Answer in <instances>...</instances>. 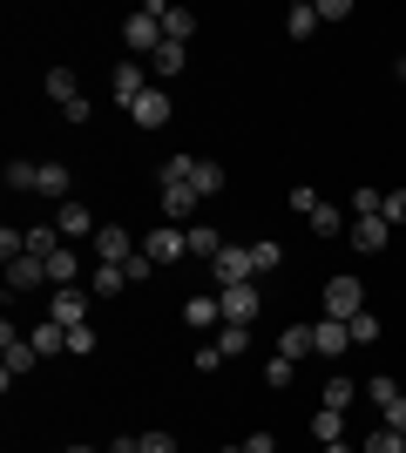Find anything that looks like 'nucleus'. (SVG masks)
Segmentation results:
<instances>
[{"label":"nucleus","instance_id":"1","mask_svg":"<svg viewBox=\"0 0 406 453\" xmlns=\"http://www.w3.org/2000/svg\"><path fill=\"white\" fill-rule=\"evenodd\" d=\"M122 41H129V48H142V55H156V48H163V0L135 7V14L122 20Z\"/></svg>","mask_w":406,"mask_h":453},{"label":"nucleus","instance_id":"2","mask_svg":"<svg viewBox=\"0 0 406 453\" xmlns=\"http://www.w3.org/2000/svg\"><path fill=\"white\" fill-rule=\"evenodd\" d=\"M34 359H41V352H34V339H20L14 325H7V332H0V379L14 386L20 372H34Z\"/></svg>","mask_w":406,"mask_h":453},{"label":"nucleus","instance_id":"3","mask_svg":"<svg viewBox=\"0 0 406 453\" xmlns=\"http://www.w3.org/2000/svg\"><path fill=\"white\" fill-rule=\"evenodd\" d=\"M359 311H366V284H359V278H332L326 284V319H359Z\"/></svg>","mask_w":406,"mask_h":453},{"label":"nucleus","instance_id":"4","mask_svg":"<svg viewBox=\"0 0 406 453\" xmlns=\"http://www.w3.org/2000/svg\"><path fill=\"white\" fill-rule=\"evenodd\" d=\"M142 257H149V265H176V257H190V230H176V224L149 230V237H142Z\"/></svg>","mask_w":406,"mask_h":453},{"label":"nucleus","instance_id":"5","mask_svg":"<svg viewBox=\"0 0 406 453\" xmlns=\"http://www.w3.org/2000/svg\"><path fill=\"white\" fill-rule=\"evenodd\" d=\"M217 304H224V325H251L257 304H264V291H257V284H224V291H217Z\"/></svg>","mask_w":406,"mask_h":453},{"label":"nucleus","instance_id":"6","mask_svg":"<svg viewBox=\"0 0 406 453\" xmlns=\"http://www.w3.org/2000/svg\"><path fill=\"white\" fill-rule=\"evenodd\" d=\"M109 88H116V102H122V109H135V102H142V95L156 88V75L142 68V61H122L116 75H109Z\"/></svg>","mask_w":406,"mask_h":453},{"label":"nucleus","instance_id":"7","mask_svg":"<svg viewBox=\"0 0 406 453\" xmlns=\"http://www.w3.org/2000/svg\"><path fill=\"white\" fill-rule=\"evenodd\" d=\"M217 284H257V257H251V244H224V257H217Z\"/></svg>","mask_w":406,"mask_h":453},{"label":"nucleus","instance_id":"8","mask_svg":"<svg viewBox=\"0 0 406 453\" xmlns=\"http://www.w3.org/2000/svg\"><path fill=\"white\" fill-rule=\"evenodd\" d=\"M48 95L68 109V122H88V95H81V81L68 75V68H48Z\"/></svg>","mask_w":406,"mask_h":453},{"label":"nucleus","instance_id":"9","mask_svg":"<svg viewBox=\"0 0 406 453\" xmlns=\"http://www.w3.org/2000/svg\"><path fill=\"white\" fill-rule=\"evenodd\" d=\"M346 345H352V325L346 319H318V325H311V352H318V359H339Z\"/></svg>","mask_w":406,"mask_h":453},{"label":"nucleus","instance_id":"10","mask_svg":"<svg viewBox=\"0 0 406 453\" xmlns=\"http://www.w3.org/2000/svg\"><path fill=\"white\" fill-rule=\"evenodd\" d=\"M55 230H61V237H68V244H75V237H96V210H88V203H75V196H68V203H61L55 210Z\"/></svg>","mask_w":406,"mask_h":453},{"label":"nucleus","instance_id":"11","mask_svg":"<svg viewBox=\"0 0 406 453\" xmlns=\"http://www.w3.org/2000/svg\"><path fill=\"white\" fill-rule=\"evenodd\" d=\"M48 319L68 325V332H75V325H88V291H75V284H68V291H55V298H48Z\"/></svg>","mask_w":406,"mask_h":453},{"label":"nucleus","instance_id":"12","mask_svg":"<svg viewBox=\"0 0 406 453\" xmlns=\"http://www.w3.org/2000/svg\"><path fill=\"white\" fill-rule=\"evenodd\" d=\"M135 250H142V244H135L129 230H116V224H102V230H96V257H102V265H129Z\"/></svg>","mask_w":406,"mask_h":453},{"label":"nucleus","instance_id":"13","mask_svg":"<svg viewBox=\"0 0 406 453\" xmlns=\"http://www.w3.org/2000/svg\"><path fill=\"white\" fill-rule=\"evenodd\" d=\"M366 399L379 406V413H387V426H400V434H406V393L393 386V379H372V386H366Z\"/></svg>","mask_w":406,"mask_h":453},{"label":"nucleus","instance_id":"14","mask_svg":"<svg viewBox=\"0 0 406 453\" xmlns=\"http://www.w3.org/2000/svg\"><path fill=\"white\" fill-rule=\"evenodd\" d=\"M129 122H135V129H163V122H170V88L156 81V88H149V95H142V102L129 109Z\"/></svg>","mask_w":406,"mask_h":453},{"label":"nucleus","instance_id":"15","mask_svg":"<svg viewBox=\"0 0 406 453\" xmlns=\"http://www.w3.org/2000/svg\"><path fill=\"white\" fill-rule=\"evenodd\" d=\"M387 237H393L387 217H352V230H346V244H352V250H387Z\"/></svg>","mask_w":406,"mask_h":453},{"label":"nucleus","instance_id":"16","mask_svg":"<svg viewBox=\"0 0 406 453\" xmlns=\"http://www.w3.org/2000/svg\"><path fill=\"white\" fill-rule=\"evenodd\" d=\"M217 319H224V304H217V291H196V298H183V325H190V332H211Z\"/></svg>","mask_w":406,"mask_h":453},{"label":"nucleus","instance_id":"17","mask_svg":"<svg viewBox=\"0 0 406 453\" xmlns=\"http://www.w3.org/2000/svg\"><path fill=\"white\" fill-rule=\"evenodd\" d=\"M311 440H318V447H346V413H339V406H318V413H311Z\"/></svg>","mask_w":406,"mask_h":453},{"label":"nucleus","instance_id":"18","mask_svg":"<svg viewBox=\"0 0 406 453\" xmlns=\"http://www.w3.org/2000/svg\"><path fill=\"white\" fill-rule=\"evenodd\" d=\"M41 265H48V284H61V291H68V284L81 278V257H75V244H61V250H48V257H41Z\"/></svg>","mask_w":406,"mask_h":453},{"label":"nucleus","instance_id":"19","mask_svg":"<svg viewBox=\"0 0 406 453\" xmlns=\"http://www.w3.org/2000/svg\"><path fill=\"white\" fill-rule=\"evenodd\" d=\"M41 284H48V265H41V257H14V265H7V291H41Z\"/></svg>","mask_w":406,"mask_h":453},{"label":"nucleus","instance_id":"20","mask_svg":"<svg viewBox=\"0 0 406 453\" xmlns=\"http://www.w3.org/2000/svg\"><path fill=\"white\" fill-rule=\"evenodd\" d=\"M190 257L217 265V257H224V230H217V224H190Z\"/></svg>","mask_w":406,"mask_h":453},{"label":"nucleus","instance_id":"21","mask_svg":"<svg viewBox=\"0 0 406 453\" xmlns=\"http://www.w3.org/2000/svg\"><path fill=\"white\" fill-rule=\"evenodd\" d=\"M27 339H34V352H41V359H55V352H68V325H55V319H41L34 332H27Z\"/></svg>","mask_w":406,"mask_h":453},{"label":"nucleus","instance_id":"22","mask_svg":"<svg viewBox=\"0 0 406 453\" xmlns=\"http://www.w3.org/2000/svg\"><path fill=\"white\" fill-rule=\"evenodd\" d=\"M190 35H196V14H190V7H163V41L190 48Z\"/></svg>","mask_w":406,"mask_h":453},{"label":"nucleus","instance_id":"23","mask_svg":"<svg viewBox=\"0 0 406 453\" xmlns=\"http://www.w3.org/2000/svg\"><path fill=\"white\" fill-rule=\"evenodd\" d=\"M224 183H231V176H224V163H211V156H196V170H190V189H196V196H217Z\"/></svg>","mask_w":406,"mask_h":453},{"label":"nucleus","instance_id":"24","mask_svg":"<svg viewBox=\"0 0 406 453\" xmlns=\"http://www.w3.org/2000/svg\"><path fill=\"white\" fill-rule=\"evenodd\" d=\"M183 61H190V55H183L176 41H163V48L149 55V75H156V81H176V75H183Z\"/></svg>","mask_w":406,"mask_h":453},{"label":"nucleus","instance_id":"25","mask_svg":"<svg viewBox=\"0 0 406 453\" xmlns=\"http://www.w3.org/2000/svg\"><path fill=\"white\" fill-rule=\"evenodd\" d=\"M311 27H318V0H298V7H285V35H291V41H305Z\"/></svg>","mask_w":406,"mask_h":453},{"label":"nucleus","instance_id":"26","mask_svg":"<svg viewBox=\"0 0 406 453\" xmlns=\"http://www.w3.org/2000/svg\"><path fill=\"white\" fill-rule=\"evenodd\" d=\"M34 196H55V203H68V170H61V163H41Z\"/></svg>","mask_w":406,"mask_h":453},{"label":"nucleus","instance_id":"27","mask_svg":"<svg viewBox=\"0 0 406 453\" xmlns=\"http://www.w3.org/2000/svg\"><path fill=\"white\" fill-rule=\"evenodd\" d=\"M305 352H311V325H291L285 339H278V359H291V365H298Z\"/></svg>","mask_w":406,"mask_h":453},{"label":"nucleus","instance_id":"28","mask_svg":"<svg viewBox=\"0 0 406 453\" xmlns=\"http://www.w3.org/2000/svg\"><path fill=\"white\" fill-rule=\"evenodd\" d=\"M379 203H387V189H379V183H359V189H352V217H379Z\"/></svg>","mask_w":406,"mask_h":453},{"label":"nucleus","instance_id":"29","mask_svg":"<svg viewBox=\"0 0 406 453\" xmlns=\"http://www.w3.org/2000/svg\"><path fill=\"white\" fill-rule=\"evenodd\" d=\"M311 230H318V237H339V210L326 203V196H318V203H311V217H305Z\"/></svg>","mask_w":406,"mask_h":453},{"label":"nucleus","instance_id":"30","mask_svg":"<svg viewBox=\"0 0 406 453\" xmlns=\"http://www.w3.org/2000/svg\"><path fill=\"white\" fill-rule=\"evenodd\" d=\"M318 399H326V406H339V413H346L352 399H359V386H352V379L339 372V379H332V386H326V393H318Z\"/></svg>","mask_w":406,"mask_h":453},{"label":"nucleus","instance_id":"31","mask_svg":"<svg viewBox=\"0 0 406 453\" xmlns=\"http://www.w3.org/2000/svg\"><path fill=\"white\" fill-rule=\"evenodd\" d=\"M366 453H406V434L400 426H379V434L366 440Z\"/></svg>","mask_w":406,"mask_h":453},{"label":"nucleus","instance_id":"32","mask_svg":"<svg viewBox=\"0 0 406 453\" xmlns=\"http://www.w3.org/2000/svg\"><path fill=\"white\" fill-rule=\"evenodd\" d=\"M217 345H224V352H231V359H237V352L251 345V325H224V332H217Z\"/></svg>","mask_w":406,"mask_h":453},{"label":"nucleus","instance_id":"33","mask_svg":"<svg viewBox=\"0 0 406 453\" xmlns=\"http://www.w3.org/2000/svg\"><path fill=\"white\" fill-rule=\"evenodd\" d=\"M96 325H75V332H68V352H75V359H88V352H96Z\"/></svg>","mask_w":406,"mask_h":453},{"label":"nucleus","instance_id":"34","mask_svg":"<svg viewBox=\"0 0 406 453\" xmlns=\"http://www.w3.org/2000/svg\"><path fill=\"white\" fill-rule=\"evenodd\" d=\"M34 176H41V163H20V156L7 163V183H14V189H34Z\"/></svg>","mask_w":406,"mask_h":453},{"label":"nucleus","instance_id":"35","mask_svg":"<svg viewBox=\"0 0 406 453\" xmlns=\"http://www.w3.org/2000/svg\"><path fill=\"white\" fill-rule=\"evenodd\" d=\"M122 284H129L122 265H96V291H122Z\"/></svg>","mask_w":406,"mask_h":453},{"label":"nucleus","instance_id":"36","mask_svg":"<svg viewBox=\"0 0 406 453\" xmlns=\"http://www.w3.org/2000/svg\"><path fill=\"white\" fill-rule=\"evenodd\" d=\"M224 359H231V352H224V345H196V372H217V365H224Z\"/></svg>","mask_w":406,"mask_h":453},{"label":"nucleus","instance_id":"37","mask_svg":"<svg viewBox=\"0 0 406 453\" xmlns=\"http://www.w3.org/2000/svg\"><path fill=\"white\" fill-rule=\"evenodd\" d=\"M379 339V319H372V311H359V319H352V345H372Z\"/></svg>","mask_w":406,"mask_h":453},{"label":"nucleus","instance_id":"38","mask_svg":"<svg viewBox=\"0 0 406 453\" xmlns=\"http://www.w3.org/2000/svg\"><path fill=\"white\" fill-rule=\"evenodd\" d=\"M251 257H257V278H264V271H278V257H285V250L264 237V244H251Z\"/></svg>","mask_w":406,"mask_h":453},{"label":"nucleus","instance_id":"39","mask_svg":"<svg viewBox=\"0 0 406 453\" xmlns=\"http://www.w3.org/2000/svg\"><path fill=\"white\" fill-rule=\"evenodd\" d=\"M264 379H271V386H278V393H285L291 379H298V365H291V359H271V365H264Z\"/></svg>","mask_w":406,"mask_h":453},{"label":"nucleus","instance_id":"40","mask_svg":"<svg viewBox=\"0 0 406 453\" xmlns=\"http://www.w3.org/2000/svg\"><path fill=\"white\" fill-rule=\"evenodd\" d=\"M379 217H387V224H406V189H387V203H379Z\"/></svg>","mask_w":406,"mask_h":453},{"label":"nucleus","instance_id":"41","mask_svg":"<svg viewBox=\"0 0 406 453\" xmlns=\"http://www.w3.org/2000/svg\"><path fill=\"white\" fill-rule=\"evenodd\" d=\"M135 453H176L170 434H135Z\"/></svg>","mask_w":406,"mask_h":453},{"label":"nucleus","instance_id":"42","mask_svg":"<svg viewBox=\"0 0 406 453\" xmlns=\"http://www.w3.org/2000/svg\"><path fill=\"white\" fill-rule=\"evenodd\" d=\"M311 203H318V189H311V183H291V210H298V217H311Z\"/></svg>","mask_w":406,"mask_h":453},{"label":"nucleus","instance_id":"43","mask_svg":"<svg viewBox=\"0 0 406 453\" xmlns=\"http://www.w3.org/2000/svg\"><path fill=\"white\" fill-rule=\"evenodd\" d=\"M244 453H278V434H251V440H244Z\"/></svg>","mask_w":406,"mask_h":453},{"label":"nucleus","instance_id":"44","mask_svg":"<svg viewBox=\"0 0 406 453\" xmlns=\"http://www.w3.org/2000/svg\"><path fill=\"white\" fill-rule=\"evenodd\" d=\"M68 453H96V447H68Z\"/></svg>","mask_w":406,"mask_h":453},{"label":"nucleus","instance_id":"45","mask_svg":"<svg viewBox=\"0 0 406 453\" xmlns=\"http://www.w3.org/2000/svg\"><path fill=\"white\" fill-rule=\"evenodd\" d=\"M224 453H244V447H224Z\"/></svg>","mask_w":406,"mask_h":453},{"label":"nucleus","instance_id":"46","mask_svg":"<svg viewBox=\"0 0 406 453\" xmlns=\"http://www.w3.org/2000/svg\"><path fill=\"white\" fill-rule=\"evenodd\" d=\"M400 75H406V55H400Z\"/></svg>","mask_w":406,"mask_h":453},{"label":"nucleus","instance_id":"47","mask_svg":"<svg viewBox=\"0 0 406 453\" xmlns=\"http://www.w3.org/2000/svg\"><path fill=\"white\" fill-rule=\"evenodd\" d=\"M326 453H346V447H326Z\"/></svg>","mask_w":406,"mask_h":453}]
</instances>
